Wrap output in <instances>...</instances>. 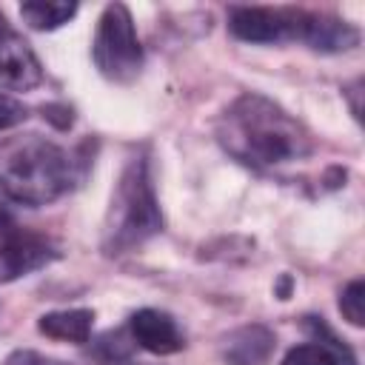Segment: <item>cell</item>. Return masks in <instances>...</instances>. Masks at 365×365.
<instances>
[{
  "mask_svg": "<svg viewBox=\"0 0 365 365\" xmlns=\"http://www.w3.org/2000/svg\"><path fill=\"white\" fill-rule=\"evenodd\" d=\"M217 140L234 160L251 168H279L314 151L308 128L282 106L254 91L237 97L222 111Z\"/></svg>",
  "mask_w": 365,
  "mask_h": 365,
  "instance_id": "6da1fadb",
  "label": "cell"
},
{
  "mask_svg": "<svg viewBox=\"0 0 365 365\" xmlns=\"http://www.w3.org/2000/svg\"><path fill=\"white\" fill-rule=\"evenodd\" d=\"M80 182L77 157L43 134H14L0 143V191L20 205H48Z\"/></svg>",
  "mask_w": 365,
  "mask_h": 365,
  "instance_id": "7a4b0ae2",
  "label": "cell"
},
{
  "mask_svg": "<svg viewBox=\"0 0 365 365\" xmlns=\"http://www.w3.org/2000/svg\"><path fill=\"white\" fill-rule=\"evenodd\" d=\"M163 231V214L151 180V160L134 154L111 194V205L103 222L100 248L106 257H120L140 248L145 240Z\"/></svg>",
  "mask_w": 365,
  "mask_h": 365,
  "instance_id": "3957f363",
  "label": "cell"
},
{
  "mask_svg": "<svg viewBox=\"0 0 365 365\" xmlns=\"http://www.w3.org/2000/svg\"><path fill=\"white\" fill-rule=\"evenodd\" d=\"M91 57L97 71L111 83H131L143 68V46L131 20V11L123 3H108L100 14Z\"/></svg>",
  "mask_w": 365,
  "mask_h": 365,
  "instance_id": "277c9868",
  "label": "cell"
},
{
  "mask_svg": "<svg viewBox=\"0 0 365 365\" xmlns=\"http://www.w3.org/2000/svg\"><path fill=\"white\" fill-rule=\"evenodd\" d=\"M57 257L60 248L54 240L14 225L0 237V282H11L37 268H46Z\"/></svg>",
  "mask_w": 365,
  "mask_h": 365,
  "instance_id": "5b68a950",
  "label": "cell"
},
{
  "mask_svg": "<svg viewBox=\"0 0 365 365\" xmlns=\"http://www.w3.org/2000/svg\"><path fill=\"white\" fill-rule=\"evenodd\" d=\"M228 29L245 43H285L297 37V9L234 6L228 11Z\"/></svg>",
  "mask_w": 365,
  "mask_h": 365,
  "instance_id": "8992f818",
  "label": "cell"
},
{
  "mask_svg": "<svg viewBox=\"0 0 365 365\" xmlns=\"http://www.w3.org/2000/svg\"><path fill=\"white\" fill-rule=\"evenodd\" d=\"M299 43H305L314 51H325V54H336V51H348L359 43V31L325 11H305L297 9V37Z\"/></svg>",
  "mask_w": 365,
  "mask_h": 365,
  "instance_id": "52a82bcc",
  "label": "cell"
},
{
  "mask_svg": "<svg viewBox=\"0 0 365 365\" xmlns=\"http://www.w3.org/2000/svg\"><path fill=\"white\" fill-rule=\"evenodd\" d=\"M40 83H43V66L31 51V46L17 31L0 37V88L31 91Z\"/></svg>",
  "mask_w": 365,
  "mask_h": 365,
  "instance_id": "ba28073f",
  "label": "cell"
},
{
  "mask_svg": "<svg viewBox=\"0 0 365 365\" xmlns=\"http://www.w3.org/2000/svg\"><path fill=\"white\" fill-rule=\"evenodd\" d=\"M128 331L140 348H145L148 354H157V356H168V354H177L185 348V336H182L180 325L165 311H157V308H140L137 314H131Z\"/></svg>",
  "mask_w": 365,
  "mask_h": 365,
  "instance_id": "9c48e42d",
  "label": "cell"
},
{
  "mask_svg": "<svg viewBox=\"0 0 365 365\" xmlns=\"http://www.w3.org/2000/svg\"><path fill=\"white\" fill-rule=\"evenodd\" d=\"M274 351V334L265 325H245L225 336L222 356L228 365H262Z\"/></svg>",
  "mask_w": 365,
  "mask_h": 365,
  "instance_id": "30bf717a",
  "label": "cell"
},
{
  "mask_svg": "<svg viewBox=\"0 0 365 365\" xmlns=\"http://www.w3.org/2000/svg\"><path fill=\"white\" fill-rule=\"evenodd\" d=\"M40 334L60 339V342H74L83 345L91 336L94 328V311L88 308H66V311H48L37 319Z\"/></svg>",
  "mask_w": 365,
  "mask_h": 365,
  "instance_id": "8fae6325",
  "label": "cell"
},
{
  "mask_svg": "<svg viewBox=\"0 0 365 365\" xmlns=\"http://www.w3.org/2000/svg\"><path fill=\"white\" fill-rule=\"evenodd\" d=\"M77 14V3H23L20 17L34 31H54Z\"/></svg>",
  "mask_w": 365,
  "mask_h": 365,
  "instance_id": "7c38bea8",
  "label": "cell"
},
{
  "mask_svg": "<svg viewBox=\"0 0 365 365\" xmlns=\"http://www.w3.org/2000/svg\"><path fill=\"white\" fill-rule=\"evenodd\" d=\"M305 328H308V334L314 336L317 345H322L325 351L334 354V359H336L339 365H356V356L351 354V348H348L319 317H305Z\"/></svg>",
  "mask_w": 365,
  "mask_h": 365,
  "instance_id": "4fadbf2b",
  "label": "cell"
},
{
  "mask_svg": "<svg viewBox=\"0 0 365 365\" xmlns=\"http://www.w3.org/2000/svg\"><path fill=\"white\" fill-rule=\"evenodd\" d=\"M339 311L356 328L365 322V282L362 279H351L342 288V294H339Z\"/></svg>",
  "mask_w": 365,
  "mask_h": 365,
  "instance_id": "5bb4252c",
  "label": "cell"
},
{
  "mask_svg": "<svg viewBox=\"0 0 365 365\" xmlns=\"http://www.w3.org/2000/svg\"><path fill=\"white\" fill-rule=\"evenodd\" d=\"M279 365H339V362H336L334 354L325 351L322 345H317V342H305V345L291 348V351L282 356Z\"/></svg>",
  "mask_w": 365,
  "mask_h": 365,
  "instance_id": "9a60e30c",
  "label": "cell"
},
{
  "mask_svg": "<svg viewBox=\"0 0 365 365\" xmlns=\"http://www.w3.org/2000/svg\"><path fill=\"white\" fill-rule=\"evenodd\" d=\"M94 351H97V356H100L103 362L114 365V362H123V359L131 354V345H128L125 334H123V331H117V334H103Z\"/></svg>",
  "mask_w": 365,
  "mask_h": 365,
  "instance_id": "2e32d148",
  "label": "cell"
},
{
  "mask_svg": "<svg viewBox=\"0 0 365 365\" xmlns=\"http://www.w3.org/2000/svg\"><path fill=\"white\" fill-rule=\"evenodd\" d=\"M26 117H29V108H26L23 103H17V100L9 97V94H0V131L20 125Z\"/></svg>",
  "mask_w": 365,
  "mask_h": 365,
  "instance_id": "e0dca14e",
  "label": "cell"
},
{
  "mask_svg": "<svg viewBox=\"0 0 365 365\" xmlns=\"http://www.w3.org/2000/svg\"><path fill=\"white\" fill-rule=\"evenodd\" d=\"M3 365H71V362H63V359H51L46 354H37V351H11L6 356Z\"/></svg>",
  "mask_w": 365,
  "mask_h": 365,
  "instance_id": "ac0fdd59",
  "label": "cell"
},
{
  "mask_svg": "<svg viewBox=\"0 0 365 365\" xmlns=\"http://www.w3.org/2000/svg\"><path fill=\"white\" fill-rule=\"evenodd\" d=\"M9 228H14V217H11V211L6 208V202L0 200V237H3Z\"/></svg>",
  "mask_w": 365,
  "mask_h": 365,
  "instance_id": "d6986e66",
  "label": "cell"
},
{
  "mask_svg": "<svg viewBox=\"0 0 365 365\" xmlns=\"http://www.w3.org/2000/svg\"><path fill=\"white\" fill-rule=\"evenodd\" d=\"M11 31V26H9V20H6V14L0 11V37H6Z\"/></svg>",
  "mask_w": 365,
  "mask_h": 365,
  "instance_id": "ffe728a7",
  "label": "cell"
}]
</instances>
